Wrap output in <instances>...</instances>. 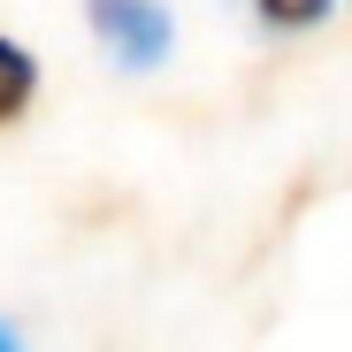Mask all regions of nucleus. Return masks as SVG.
Instances as JSON below:
<instances>
[{
  "mask_svg": "<svg viewBox=\"0 0 352 352\" xmlns=\"http://www.w3.org/2000/svg\"><path fill=\"white\" fill-rule=\"evenodd\" d=\"M92 31H100V46L123 69H153L168 54V38H176V23H168L161 0H92Z\"/></svg>",
  "mask_w": 352,
  "mask_h": 352,
  "instance_id": "f257e3e1",
  "label": "nucleus"
},
{
  "mask_svg": "<svg viewBox=\"0 0 352 352\" xmlns=\"http://www.w3.org/2000/svg\"><path fill=\"white\" fill-rule=\"evenodd\" d=\"M31 100H38V62H31L16 38H0V123H16Z\"/></svg>",
  "mask_w": 352,
  "mask_h": 352,
  "instance_id": "f03ea898",
  "label": "nucleus"
},
{
  "mask_svg": "<svg viewBox=\"0 0 352 352\" xmlns=\"http://www.w3.org/2000/svg\"><path fill=\"white\" fill-rule=\"evenodd\" d=\"M253 8H261L268 31H307V23L329 16V0H253Z\"/></svg>",
  "mask_w": 352,
  "mask_h": 352,
  "instance_id": "7ed1b4c3",
  "label": "nucleus"
},
{
  "mask_svg": "<svg viewBox=\"0 0 352 352\" xmlns=\"http://www.w3.org/2000/svg\"><path fill=\"white\" fill-rule=\"evenodd\" d=\"M0 352H23V344H16V329H8V322H0Z\"/></svg>",
  "mask_w": 352,
  "mask_h": 352,
  "instance_id": "20e7f679",
  "label": "nucleus"
}]
</instances>
